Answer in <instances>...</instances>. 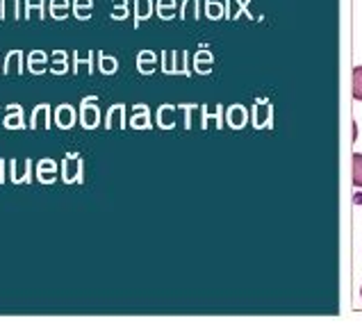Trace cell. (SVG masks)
<instances>
[{"label": "cell", "instance_id": "1", "mask_svg": "<svg viewBox=\"0 0 362 332\" xmlns=\"http://www.w3.org/2000/svg\"><path fill=\"white\" fill-rule=\"evenodd\" d=\"M62 180L69 184H80L85 180V164L80 153H66L62 162Z\"/></svg>", "mask_w": 362, "mask_h": 332}, {"label": "cell", "instance_id": "2", "mask_svg": "<svg viewBox=\"0 0 362 332\" xmlns=\"http://www.w3.org/2000/svg\"><path fill=\"white\" fill-rule=\"evenodd\" d=\"M78 116H80L83 128H87V130L98 128V123H100L98 98H96V96H87V98H83V105H80V114Z\"/></svg>", "mask_w": 362, "mask_h": 332}, {"label": "cell", "instance_id": "3", "mask_svg": "<svg viewBox=\"0 0 362 332\" xmlns=\"http://www.w3.org/2000/svg\"><path fill=\"white\" fill-rule=\"evenodd\" d=\"M10 178L12 182L17 184H23V182H30L32 178V159H12L10 162Z\"/></svg>", "mask_w": 362, "mask_h": 332}, {"label": "cell", "instance_id": "4", "mask_svg": "<svg viewBox=\"0 0 362 332\" xmlns=\"http://www.w3.org/2000/svg\"><path fill=\"white\" fill-rule=\"evenodd\" d=\"M78 119H80V116L76 112V107L69 105V102H62V105L55 109V123L60 125L62 130H71Z\"/></svg>", "mask_w": 362, "mask_h": 332}, {"label": "cell", "instance_id": "5", "mask_svg": "<svg viewBox=\"0 0 362 332\" xmlns=\"http://www.w3.org/2000/svg\"><path fill=\"white\" fill-rule=\"evenodd\" d=\"M3 125L7 130H23L25 128V116H23V107L21 105H7V112H5V119Z\"/></svg>", "mask_w": 362, "mask_h": 332}, {"label": "cell", "instance_id": "6", "mask_svg": "<svg viewBox=\"0 0 362 332\" xmlns=\"http://www.w3.org/2000/svg\"><path fill=\"white\" fill-rule=\"evenodd\" d=\"M130 128H135V130H149L151 128V109H149V105L139 102V105L132 107Z\"/></svg>", "mask_w": 362, "mask_h": 332}, {"label": "cell", "instance_id": "7", "mask_svg": "<svg viewBox=\"0 0 362 332\" xmlns=\"http://www.w3.org/2000/svg\"><path fill=\"white\" fill-rule=\"evenodd\" d=\"M30 128L32 130H48L50 128V105L48 102H39L34 107L30 116Z\"/></svg>", "mask_w": 362, "mask_h": 332}, {"label": "cell", "instance_id": "8", "mask_svg": "<svg viewBox=\"0 0 362 332\" xmlns=\"http://www.w3.org/2000/svg\"><path fill=\"white\" fill-rule=\"evenodd\" d=\"M55 178H57V162L50 157H43L39 164H36V180L43 184H50L55 182Z\"/></svg>", "mask_w": 362, "mask_h": 332}, {"label": "cell", "instance_id": "9", "mask_svg": "<svg viewBox=\"0 0 362 332\" xmlns=\"http://www.w3.org/2000/svg\"><path fill=\"white\" fill-rule=\"evenodd\" d=\"M201 125L203 128H214V130H219L221 128V116H224V107L219 105H214V109H210V107H205V105H201Z\"/></svg>", "mask_w": 362, "mask_h": 332}, {"label": "cell", "instance_id": "10", "mask_svg": "<svg viewBox=\"0 0 362 332\" xmlns=\"http://www.w3.org/2000/svg\"><path fill=\"white\" fill-rule=\"evenodd\" d=\"M248 121V114H246V107H242V105H233V107H228L226 109V123L231 125L233 130H239L244 128Z\"/></svg>", "mask_w": 362, "mask_h": 332}, {"label": "cell", "instance_id": "11", "mask_svg": "<svg viewBox=\"0 0 362 332\" xmlns=\"http://www.w3.org/2000/svg\"><path fill=\"white\" fill-rule=\"evenodd\" d=\"M125 125V105L123 102H116L107 109V116H105V128L107 130H114V128H123Z\"/></svg>", "mask_w": 362, "mask_h": 332}, {"label": "cell", "instance_id": "12", "mask_svg": "<svg viewBox=\"0 0 362 332\" xmlns=\"http://www.w3.org/2000/svg\"><path fill=\"white\" fill-rule=\"evenodd\" d=\"M50 64L48 55L43 53V50H32L30 55H28V71L34 73V76H41V73H46V66Z\"/></svg>", "mask_w": 362, "mask_h": 332}, {"label": "cell", "instance_id": "13", "mask_svg": "<svg viewBox=\"0 0 362 332\" xmlns=\"http://www.w3.org/2000/svg\"><path fill=\"white\" fill-rule=\"evenodd\" d=\"M175 109L173 105H169V102H164V105H160L158 114H155V121H158V125L162 130H171L175 125Z\"/></svg>", "mask_w": 362, "mask_h": 332}, {"label": "cell", "instance_id": "14", "mask_svg": "<svg viewBox=\"0 0 362 332\" xmlns=\"http://www.w3.org/2000/svg\"><path fill=\"white\" fill-rule=\"evenodd\" d=\"M155 66H158V55L153 53V50H142V53L137 55V69L139 73H144V76H151L155 71Z\"/></svg>", "mask_w": 362, "mask_h": 332}, {"label": "cell", "instance_id": "15", "mask_svg": "<svg viewBox=\"0 0 362 332\" xmlns=\"http://www.w3.org/2000/svg\"><path fill=\"white\" fill-rule=\"evenodd\" d=\"M3 66L7 76H19V73L23 71V53H21V50H12V53L5 57Z\"/></svg>", "mask_w": 362, "mask_h": 332}, {"label": "cell", "instance_id": "16", "mask_svg": "<svg viewBox=\"0 0 362 332\" xmlns=\"http://www.w3.org/2000/svg\"><path fill=\"white\" fill-rule=\"evenodd\" d=\"M50 71H53L55 76H64V73L69 71V53L55 50V53L50 55Z\"/></svg>", "mask_w": 362, "mask_h": 332}, {"label": "cell", "instance_id": "17", "mask_svg": "<svg viewBox=\"0 0 362 332\" xmlns=\"http://www.w3.org/2000/svg\"><path fill=\"white\" fill-rule=\"evenodd\" d=\"M94 55L96 53H73V71L80 73V71H87V73H92L94 71Z\"/></svg>", "mask_w": 362, "mask_h": 332}, {"label": "cell", "instance_id": "18", "mask_svg": "<svg viewBox=\"0 0 362 332\" xmlns=\"http://www.w3.org/2000/svg\"><path fill=\"white\" fill-rule=\"evenodd\" d=\"M48 12H50V16L57 19V21L66 19L69 16V12H71V0H50Z\"/></svg>", "mask_w": 362, "mask_h": 332}, {"label": "cell", "instance_id": "19", "mask_svg": "<svg viewBox=\"0 0 362 332\" xmlns=\"http://www.w3.org/2000/svg\"><path fill=\"white\" fill-rule=\"evenodd\" d=\"M153 10H155L153 0H135V25H139L146 19H151Z\"/></svg>", "mask_w": 362, "mask_h": 332}, {"label": "cell", "instance_id": "20", "mask_svg": "<svg viewBox=\"0 0 362 332\" xmlns=\"http://www.w3.org/2000/svg\"><path fill=\"white\" fill-rule=\"evenodd\" d=\"M98 69L100 73H105V76H114V73L119 71V60H116L114 55L98 53Z\"/></svg>", "mask_w": 362, "mask_h": 332}, {"label": "cell", "instance_id": "21", "mask_svg": "<svg viewBox=\"0 0 362 332\" xmlns=\"http://www.w3.org/2000/svg\"><path fill=\"white\" fill-rule=\"evenodd\" d=\"M214 64V57L212 53H208V50H198V53L194 55V71L196 73H208L212 69Z\"/></svg>", "mask_w": 362, "mask_h": 332}, {"label": "cell", "instance_id": "22", "mask_svg": "<svg viewBox=\"0 0 362 332\" xmlns=\"http://www.w3.org/2000/svg\"><path fill=\"white\" fill-rule=\"evenodd\" d=\"M21 0H0V19H19Z\"/></svg>", "mask_w": 362, "mask_h": 332}, {"label": "cell", "instance_id": "23", "mask_svg": "<svg viewBox=\"0 0 362 332\" xmlns=\"http://www.w3.org/2000/svg\"><path fill=\"white\" fill-rule=\"evenodd\" d=\"M94 12V0H73V14L80 21H87Z\"/></svg>", "mask_w": 362, "mask_h": 332}, {"label": "cell", "instance_id": "24", "mask_svg": "<svg viewBox=\"0 0 362 332\" xmlns=\"http://www.w3.org/2000/svg\"><path fill=\"white\" fill-rule=\"evenodd\" d=\"M46 14V0H25V16L28 19H43Z\"/></svg>", "mask_w": 362, "mask_h": 332}, {"label": "cell", "instance_id": "25", "mask_svg": "<svg viewBox=\"0 0 362 332\" xmlns=\"http://www.w3.org/2000/svg\"><path fill=\"white\" fill-rule=\"evenodd\" d=\"M155 12H158L160 19H173L175 14V0H158V5H155Z\"/></svg>", "mask_w": 362, "mask_h": 332}, {"label": "cell", "instance_id": "26", "mask_svg": "<svg viewBox=\"0 0 362 332\" xmlns=\"http://www.w3.org/2000/svg\"><path fill=\"white\" fill-rule=\"evenodd\" d=\"M187 53L180 50V53H173V73H180V76H189V66H187Z\"/></svg>", "mask_w": 362, "mask_h": 332}, {"label": "cell", "instance_id": "27", "mask_svg": "<svg viewBox=\"0 0 362 332\" xmlns=\"http://www.w3.org/2000/svg\"><path fill=\"white\" fill-rule=\"evenodd\" d=\"M182 19H198V0H184L180 7Z\"/></svg>", "mask_w": 362, "mask_h": 332}, {"label": "cell", "instance_id": "28", "mask_svg": "<svg viewBox=\"0 0 362 332\" xmlns=\"http://www.w3.org/2000/svg\"><path fill=\"white\" fill-rule=\"evenodd\" d=\"M205 14H208V19L217 21L221 19V14H224V5L217 3V0H208V3H205Z\"/></svg>", "mask_w": 362, "mask_h": 332}, {"label": "cell", "instance_id": "29", "mask_svg": "<svg viewBox=\"0 0 362 332\" xmlns=\"http://www.w3.org/2000/svg\"><path fill=\"white\" fill-rule=\"evenodd\" d=\"M353 98L362 100V66L353 69Z\"/></svg>", "mask_w": 362, "mask_h": 332}, {"label": "cell", "instance_id": "30", "mask_svg": "<svg viewBox=\"0 0 362 332\" xmlns=\"http://www.w3.org/2000/svg\"><path fill=\"white\" fill-rule=\"evenodd\" d=\"M112 19L121 21L128 16V0H112Z\"/></svg>", "mask_w": 362, "mask_h": 332}, {"label": "cell", "instance_id": "31", "mask_svg": "<svg viewBox=\"0 0 362 332\" xmlns=\"http://www.w3.org/2000/svg\"><path fill=\"white\" fill-rule=\"evenodd\" d=\"M353 184L362 187V155L360 153L353 155Z\"/></svg>", "mask_w": 362, "mask_h": 332}, {"label": "cell", "instance_id": "32", "mask_svg": "<svg viewBox=\"0 0 362 332\" xmlns=\"http://www.w3.org/2000/svg\"><path fill=\"white\" fill-rule=\"evenodd\" d=\"M271 119V112H269V107H262L260 102H257V107H255V125L257 128H262V125H267Z\"/></svg>", "mask_w": 362, "mask_h": 332}, {"label": "cell", "instance_id": "33", "mask_svg": "<svg viewBox=\"0 0 362 332\" xmlns=\"http://www.w3.org/2000/svg\"><path fill=\"white\" fill-rule=\"evenodd\" d=\"M162 69H164V73H169V76H173V53L171 50H164V53H162Z\"/></svg>", "mask_w": 362, "mask_h": 332}, {"label": "cell", "instance_id": "34", "mask_svg": "<svg viewBox=\"0 0 362 332\" xmlns=\"http://www.w3.org/2000/svg\"><path fill=\"white\" fill-rule=\"evenodd\" d=\"M5 166H7V162H5V159H0V184L5 182Z\"/></svg>", "mask_w": 362, "mask_h": 332}, {"label": "cell", "instance_id": "35", "mask_svg": "<svg viewBox=\"0 0 362 332\" xmlns=\"http://www.w3.org/2000/svg\"><path fill=\"white\" fill-rule=\"evenodd\" d=\"M356 203H358V205H362V196H360V194L356 196Z\"/></svg>", "mask_w": 362, "mask_h": 332}, {"label": "cell", "instance_id": "36", "mask_svg": "<svg viewBox=\"0 0 362 332\" xmlns=\"http://www.w3.org/2000/svg\"><path fill=\"white\" fill-rule=\"evenodd\" d=\"M0 66H3V62H0Z\"/></svg>", "mask_w": 362, "mask_h": 332}, {"label": "cell", "instance_id": "37", "mask_svg": "<svg viewBox=\"0 0 362 332\" xmlns=\"http://www.w3.org/2000/svg\"><path fill=\"white\" fill-rule=\"evenodd\" d=\"M360 294H362V289H360Z\"/></svg>", "mask_w": 362, "mask_h": 332}]
</instances>
